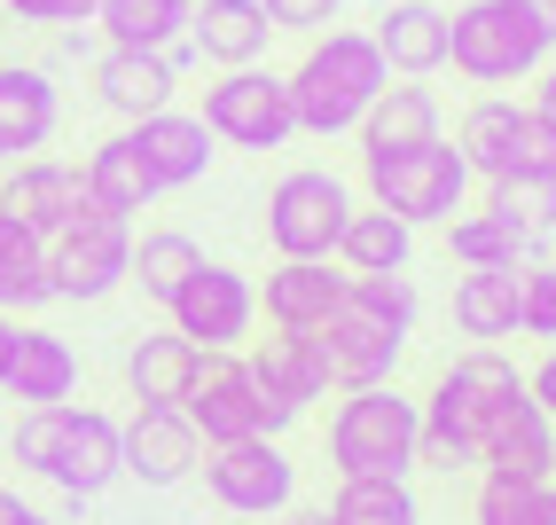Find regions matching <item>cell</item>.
Here are the masks:
<instances>
[{"label": "cell", "mask_w": 556, "mask_h": 525, "mask_svg": "<svg viewBox=\"0 0 556 525\" xmlns=\"http://www.w3.org/2000/svg\"><path fill=\"white\" fill-rule=\"evenodd\" d=\"M314 361L329 392H353V385H384L407 337H416V283L407 275H345L338 307H329L314 329Z\"/></svg>", "instance_id": "cell-1"}, {"label": "cell", "mask_w": 556, "mask_h": 525, "mask_svg": "<svg viewBox=\"0 0 556 525\" xmlns=\"http://www.w3.org/2000/svg\"><path fill=\"white\" fill-rule=\"evenodd\" d=\"M9 455H16V471L48 478L71 510H87L102 486L126 478V463H118V416H102V408H71V400L24 408L16 432H9Z\"/></svg>", "instance_id": "cell-2"}, {"label": "cell", "mask_w": 556, "mask_h": 525, "mask_svg": "<svg viewBox=\"0 0 556 525\" xmlns=\"http://www.w3.org/2000/svg\"><path fill=\"white\" fill-rule=\"evenodd\" d=\"M526 377H517V361L502 346H470L455 353L447 368L431 377V392L416 400V471H439V478H463L478 471V424H486V408L502 392H517Z\"/></svg>", "instance_id": "cell-3"}, {"label": "cell", "mask_w": 556, "mask_h": 525, "mask_svg": "<svg viewBox=\"0 0 556 525\" xmlns=\"http://www.w3.org/2000/svg\"><path fill=\"white\" fill-rule=\"evenodd\" d=\"M384 79H392V71H384L377 40H368V32H353V24L314 32L306 55H299V71H282V87H290V118H299V134H314V141L353 134V126H361V110L377 102Z\"/></svg>", "instance_id": "cell-4"}, {"label": "cell", "mask_w": 556, "mask_h": 525, "mask_svg": "<svg viewBox=\"0 0 556 525\" xmlns=\"http://www.w3.org/2000/svg\"><path fill=\"white\" fill-rule=\"evenodd\" d=\"M556 55V0H463L447 9V63L470 87H517Z\"/></svg>", "instance_id": "cell-5"}, {"label": "cell", "mask_w": 556, "mask_h": 525, "mask_svg": "<svg viewBox=\"0 0 556 525\" xmlns=\"http://www.w3.org/2000/svg\"><path fill=\"white\" fill-rule=\"evenodd\" d=\"M361 180H368V204L400 212L407 228H447L470 197V165L447 134L431 141H407V149H361Z\"/></svg>", "instance_id": "cell-6"}, {"label": "cell", "mask_w": 556, "mask_h": 525, "mask_svg": "<svg viewBox=\"0 0 556 525\" xmlns=\"http://www.w3.org/2000/svg\"><path fill=\"white\" fill-rule=\"evenodd\" d=\"M416 400L392 377L384 385H353L329 416V471L338 478H407L416 471Z\"/></svg>", "instance_id": "cell-7"}, {"label": "cell", "mask_w": 556, "mask_h": 525, "mask_svg": "<svg viewBox=\"0 0 556 525\" xmlns=\"http://www.w3.org/2000/svg\"><path fill=\"white\" fill-rule=\"evenodd\" d=\"M455 149L478 180H502V173H556V126L541 118L533 102L517 95H470Z\"/></svg>", "instance_id": "cell-8"}, {"label": "cell", "mask_w": 556, "mask_h": 525, "mask_svg": "<svg viewBox=\"0 0 556 525\" xmlns=\"http://www.w3.org/2000/svg\"><path fill=\"white\" fill-rule=\"evenodd\" d=\"M345 220H353V189L329 165H290L267 189V243H275V259H338Z\"/></svg>", "instance_id": "cell-9"}, {"label": "cell", "mask_w": 556, "mask_h": 525, "mask_svg": "<svg viewBox=\"0 0 556 525\" xmlns=\"http://www.w3.org/2000/svg\"><path fill=\"white\" fill-rule=\"evenodd\" d=\"M165 322L189 337L197 353H243L258 329V283L243 267H219V259H197V275L165 298Z\"/></svg>", "instance_id": "cell-10"}, {"label": "cell", "mask_w": 556, "mask_h": 525, "mask_svg": "<svg viewBox=\"0 0 556 525\" xmlns=\"http://www.w3.org/2000/svg\"><path fill=\"white\" fill-rule=\"evenodd\" d=\"M197 118L212 126V141L258 149V158L299 134V118H290V87H282V71H267V63H236V71H219V79L204 87V110H197Z\"/></svg>", "instance_id": "cell-11"}, {"label": "cell", "mask_w": 556, "mask_h": 525, "mask_svg": "<svg viewBox=\"0 0 556 525\" xmlns=\"http://www.w3.org/2000/svg\"><path fill=\"white\" fill-rule=\"evenodd\" d=\"M204 495L228 510V517H282L299 502V463L282 455V439L251 432V439H228V447H204Z\"/></svg>", "instance_id": "cell-12"}, {"label": "cell", "mask_w": 556, "mask_h": 525, "mask_svg": "<svg viewBox=\"0 0 556 525\" xmlns=\"http://www.w3.org/2000/svg\"><path fill=\"white\" fill-rule=\"evenodd\" d=\"M126 259H134V220L79 212L71 228L48 236V283H55V298H71V307H94V298H110L126 283Z\"/></svg>", "instance_id": "cell-13"}, {"label": "cell", "mask_w": 556, "mask_h": 525, "mask_svg": "<svg viewBox=\"0 0 556 525\" xmlns=\"http://www.w3.org/2000/svg\"><path fill=\"white\" fill-rule=\"evenodd\" d=\"M180 416L197 424L204 447H228V439L267 432V400H258V385H251V361H243V353H204L197 385L180 392ZM267 439H275V432H267Z\"/></svg>", "instance_id": "cell-14"}, {"label": "cell", "mask_w": 556, "mask_h": 525, "mask_svg": "<svg viewBox=\"0 0 556 525\" xmlns=\"http://www.w3.org/2000/svg\"><path fill=\"white\" fill-rule=\"evenodd\" d=\"M243 361H251L258 400H267V432H275V439L299 424L314 400H329V377H321V361H314V337H306V329L251 337V353H243Z\"/></svg>", "instance_id": "cell-15"}, {"label": "cell", "mask_w": 556, "mask_h": 525, "mask_svg": "<svg viewBox=\"0 0 556 525\" xmlns=\"http://www.w3.org/2000/svg\"><path fill=\"white\" fill-rule=\"evenodd\" d=\"M0 212H16L24 228H40V236H55V228H71L79 212H94V197H87V173L79 165H63V158H16V173L0 165Z\"/></svg>", "instance_id": "cell-16"}, {"label": "cell", "mask_w": 556, "mask_h": 525, "mask_svg": "<svg viewBox=\"0 0 556 525\" xmlns=\"http://www.w3.org/2000/svg\"><path fill=\"white\" fill-rule=\"evenodd\" d=\"M126 134H134V149H141V165H150L157 197H165V189H197V180L212 173V158H219L212 126L197 118V110H180V102L150 110V118H134Z\"/></svg>", "instance_id": "cell-17"}, {"label": "cell", "mask_w": 556, "mask_h": 525, "mask_svg": "<svg viewBox=\"0 0 556 525\" xmlns=\"http://www.w3.org/2000/svg\"><path fill=\"white\" fill-rule=\"evenodd\" d=\"M118 463L141 486H180V478H197L204 439L180 408H134V424H118Z\"/></svg>", "instance_id": "cell-18"}, {"label": "cell", "mask_w": 556, "mask_h": 525, "mask_svg": "<svg viewBox=\"0 0 556 525\" xmlns=\"http://www.w3.org/2000/svg\"><path fill=\"white\" fill-rule=\"evenodd\" d=\"M548 455H556V424L541 416V400L517 385L486 408L478 424V471H517V478H548Z\"/></svg>", "instance_id": "cell-19"}, {"label": "cell", "mask_w": 556, "mask_h": 525, "mask_svg": "<svg viewBox=\"0 0 556 525\" xmlns=\"http://www.w3.org/2000/svg\"><path fill=\"white\" fill-rule=\"evenodd\" d=\"M87 79H94V102L110 110V118H126V126L180 95V71H173L165 48H102L87 63Z\"/></svg>", "instance_id": "cell-20"}, {"label": "cell", "mask_w": 556, "mask_h": 525, "mask_svg": "<svg viewBox=\"0 0 556 525\" xmlns=\"http://www.w3.org/2000/svg\"><path fill=\"white\" fill-rule=\"evenodd\" d=\"M0 392L24 400V408H55L79 392V346L40 322H16V346H9V368H0Z\"/></svg>", "instance_id": "cell-21"}, {"label": "cell", "mask_w": 556, "mask_h": 525, "mask_svg": "<svg viewBox=\"0 0 556 525\" xmlns=\"http://www.w3.org/2000/svg\"><path fill=\"white\" fill-rule=\"evenodd\" d=\"M368 40H377L392 79H431V71H447V9L439 0H384Z\"/></svg>", "instance_id": "cell-22"}, {"label": "cell", "mask_w": 556, "mask_h": 525, "mask_svg": "<svg viewBox=\"0 0 556 525\" xmlns=\"http://www.w3.org/2000/svg\"><path fill=\"white\" fill-rule=\"evenodd\" d=\"M63 126V95L48 63H0V158H31Z\"/></svg>", "instance_id": "cell-23"}, {"label": "cell", "mask_w": 556, "mask_h": 525, "mask_svg": "<svg viewBox=\"0 0 556 525\" xmlns=\"http://www.w3.org/2000/svg\"><path fill=\"white\" fill-rule=\"evenodd\" d=\"M345 290V267L338 259H275L267 267V290H258V314L275 329H314Z\"/></svg>", "instance_id": "cell-24"}, {"label": "cell", "mask_w": 556, "mask_h": 525, "mask_svg": "<svg viewBox=\"0 0 556 525\" xmlns=\"http://www.w3.org/2000/svg\"><path fill=\"white\" fill-rule=\"evenodd\" d=\"M189 40L212 71H236V63H267V40L275 24L258 0H197L189 9Z\"/></svg>", "instance_id": "cell-25"}, {"label": "cell", "mask_w": 556, "mask_h": 525, "mask_svg": "<svg viewBox=\"0 0 556 525\" xmlns=\"http://www.w3.org/2000/svg\"><path fill=\"white\" fill-rule=\"evenodd\" d=\"M361 149H407V141H431V134H447V110H439V87L424 79H384L377 102L361 110Z\"/></svg>", "instance_id": "cell-26"}, {"label": "cell", "mask_w": 556, "mask_h": 525, "mask_svg": "<svg viewBox=\"0 0 556 525\" xmlns=\"http://www.w3.org/2000/svg\"><path fill=\"white\" fill-rule=\"evenodd\" d=\"M197 368H204V353L180 329H150V337L126 346V392L141 408H180V392L197 385Z\"/></svg>", "instance_id": "cell-27"}, {"label": "cell", "mask_w": 556, "mask_h": 525, "mask_svg": "<svg viewBox=\"0 0 556 525\" xmlns=\"http://www.w3.org/2000/svg\"><path fill=\"white\" fill-rule=\"evenodd\" d=\"M87 197H94V212H118V220H141L157 204V180H150V165H141V149H134V134L118 126L110 141H94L87 149Z\"/></svg>", "instance_id": "cell-28"}, {"label": "cell", "mask_w": 556, "mask_h": 525, "mask_svg": "<svg viewBox=\"0 0 556 525\" xmlns=\"http://www.w3.org/2000/svg\"><path fill=\"white\" fill-rule=\"evenodd\" d=\"M338 267L345 275H407L416 267V228L384 204H353L345 236H338Z\"/></svg>", "instance_id": "cell-29"}, {"label": "cell", "mask_w": 556, "mask_h": 525, "mask_svg": "<svg viewBox=\"0 0 556 525\" xmlns=\"http://www.w3.org/2000/svg\"><path fill=\"white\" fill-rule=\"evenodd\" d=\"M455 329L470 346L517 337V267H463L455 275Z\"/></svg>", "instance_id": "cell-30"}, {"label": "cell", "mask_w": 556, "mask_h": 525, "mask_svg": "<svg viewBox=\"0 0 556 525\" xmlns=\"http://www.w3.org/2000/svg\"><path fill=\"white\" fill-rule=\"evenodd\" d=\"M55 298L48 283V236L24 228L16 212H0V314H40Z\"/></svg>", "instance_id": "cell-31"}, {"label": "cell", "mask_w": 556, "mask_h": 525, "mask_svg": "<svg viewBox=\"0 0 556 525\" xmlns=\"http://www.w3.org/2000/svg\"><path fill=\"white\" fill-rule=\"evenodd\" d=\"M197 0H94V32L102 48H165L189 32Z\"/></svg>", "instance_id": "cell-32"}, {"label": "cell", "mask_w": 556, "mask_h": 525, "mask_svg": "<svg viewBox=\"0 0 556 525\" xmlns=\"http://www.w3.org/2000/svg\"><path fill=\"white\" fill-rule=\"evenodd\" d=\"M470 525H556V478H517V471H478Z\"/></svg>", "instance_id": "cell-33"}, {"label": "cell", "mask_w": 556, "mask_h": 525, "mask_svg": "<svg viewBox=\"0 0 556 525\" xmlns=\"http://www.w3.org/2000/svg\"><path fill=\"white\" fill-rule=\"evenodd\" d=\"M321 525H424V502L407 478H338Z\"/></svg>", "instance_id": "cell-34"}, {"label": "cell", "mask_w": 556, "mask_h": 525, "mask_svg": "<svg viewBox=\"0 0 556 525\" xmlns=\"http://www.w3.org/2000/svg\"><path fill=\"white\" fill-rule=\"evenodd\" d=\"M447 259H455V267H526V259H541V243L517 236V228H502V220L478 204V212H455L447 220Z\"/></svg>", "instance_id": "cell-35"}, {"label": "cell", "mask_w": 556, "mask_h": 525, "mask_svg": "<svg viewBox=\"0 0 556 525\" xmlns=\"http://www.w3.org/2000/svg\"><path fill=\"white\" fill-rule=\"evenodd\" d=\"M197 259H204V251H197V236H180V228H150V236L134 243V259H126V283L150 298V307H165V298L197 275Z\"/></svg>", "instance_id": "cell-36"}, {"label": "cell", "mask_w": 556, "mask_h": 525, "mask_svg": "<svg viewBox=\"0 0 556 525\" xmlns=\"http://www.w3.org/2000/svg\"><path fill=\"white\" fill-rule=\"evenodd\" d=\"M486 212L502 220V228L548 243L556 236V173H502V180H486Z\"/></svg>", "instance_id": "cell-37"}, {"label": "cell", "mask_w": 556, "mask_h": 525, "mask_svg": "<svg viewBox=\"0 0 556 525\" xmlns=\"http://www.w3.org/2000/svg\"><path fill=\"white\" fill-rule=\"evenodd\" d=\"M517 329L556 346V259H526L517 267Z\"/></svg>", "instance_id": "cell-38"}, {"label": "cell", "mask_w": 556, "mask_h": 525, "mask_svg": "<svg viewBox=\"0 0 556 525\" xmlns=\"http://www.w3.org/2000/svg\"><path fill=\"white\" fill-rule=\"evenodd\" d=\"M267 9V24L275 32H299V40H314V32H329L345 16V0H258Z\"/></svg>", "instance_id": "cell-39"}, {"label": "cell", "mask_w": 556, "mask_h": 525, "mask_svg": "<svg viewBox=\"0 0 556 525\" xmlns=\"http://www.w3.org/2000/svg\"><path fill=\"white\" fill-rule=\"evenodd\" d=\"M16 24H40V32H55V24H94V0H0Z\"/></svg>", "instance_id": "cell-40"}, {"label": "cell", "mask_w": 556, "mask_h": 525, "mask_svg": "<svg viewBox=\"0 0 556 525\" xmlns=\"http://www.w3.org/2000/svg\"><path fill=\"white\" fill-rule=\"evenodd\" d=\"M526 392H533V400H541V416H548V424H556V346H548V353H541V361H533V368H526Z\"/></svg>", "instance_id": "cell-41"}, {"label": "cell", "mask_w": 556, "mask_h": 525, "mask_svg": "<svg viewBox=\"0 0 556 525\" xmlns=\"http://www.w3.org/2000/svg\"><path fill=\"white\" fill-rule=\"evenodd\" d=\"M533 79H541V87H533V110H541V118L556 126V55H548V63L533 71Z\"/></svg>", "instance_id": "cell-42"}, {"label": "cell", "mask_w": 556, "mask_h": 525, "mask_svg": "<svg viewBox=\"0 0 556 525\" xmlns=\"http://www.w3.org/2000/svg\"><path fill=\"white\" fill-rule=\"evenodd\" d=\"M24 510H31V502H24V495H16V486H0V525H16V517H24Z\"/></svg>", "instance_id": "cell-43"}, {"label": "cell", "mask_w": 556, "mask_h": 525, "mask_svg": "<svg viewBox=\"0 0 556 525\" xmlns=\"http://www.w3.org/2000/svg\"><path fill=\"white\" fill-rule=\"evenodd\" d=\"M16 322H24V314H0V368H9V346H16Z\"/></svg>", "instance_id": "cell-44"}, {"label": "cell", "mask_w": 556, "mask_h": 525, "mask_svg": "<svg viewBox=\"0 0 556 525\" xmlns=\"http://www.w3.org/2000/svg\"><path fill=\"white\" fill-rule=\"evenodd\" d=\"M282 525H321V510H306V502H290V510H282Z\"/></svg>", "instance_id": "cell-45"}, {"label": "cell", "mask_w": 556, "mask_h": 525, "mask_svg": "<svg viewBox=\"0 0 556 525\" xmlns=\"http://www.w3.org/2000/svg\"><path fill=\"white\" fill-rule=\"evenodd\" d=\"M16 525H55V517H48V510H24V517H16Z\"/></svg>", "instance_id": "cell-46"}, {"label": "cell", "mask_w": 556, "mask_h": 525, "mask_svg": "<svg viewBox=\"0 0 556 525\" xmlns=\"http://www.w3.org/2000/svg\"><path fill=\"white\" fill-rule=\"evenodd\" d=\"M548 478H556V455H548Z\"/></svg>", "instance_id": "cell-47"}, {"label": "cell", "mask_w": 556, "mask_h": 525, "mask_svg": "<svg viewBox=\"0 0 556 525\" xmlns=\"http://www.w3.org/2000/svg\"><path fill=\"white\" fill-rule=\"evenodd\" d=\"M0 165H9V158H0Z\"/></svg>", "instance_id": "cell-48"}]
</instances>
